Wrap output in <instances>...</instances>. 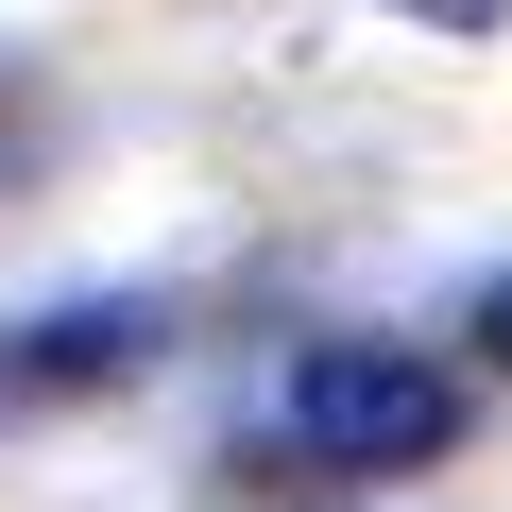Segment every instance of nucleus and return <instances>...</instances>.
<instances>
[{
	"label": "nucleus",
	"instance_id": "1",
	"mask_svg": "<svg viewBox=\"0 0 512 512\" xmlns=\"http://www.w3.org/2000/svg\"><path fill=\"white\" fill-rule=\"evenodd\" d=\"M274 444L325 461V478H410V461L461 444V393H444L410 342H308V359L274 376Z\"/></svg>",
	"mask_w": 512,
	"mask_h": 512
},
{
	"label": "nucleus",
	"instance_id": "2",
	"mask_svg": "<svg viewBox=\"0 0 512 512\" xmlns=\"http://www.w3.org/2000/svg\"><path fill=\"white\" fill-rule=\"evenodd\" d=\"M154 359V308H69V325H35V342H0V376L18 393H69V376H137Z\"/></svg>",
	"mask_w": 512,
	"mask_h": 512
},
{
	"label": "nucleus",
	"instance_id": "3",
	"mask_svg": "<svg viewBox=\"0 0 512 512\" xmlns=\"http://www.w3.org/2000/svg\"><path fill=\"white\" fill-rule=\"evenodd\" d=\"M393 18H427V35H495V0H393Z\"/></svg>",
	"mask_w": 512,
	"mask_h": 512
},
{
	"label": "nucleus",
	"instance_id": "4",
	"mask_svg": "<svg viewBox=\"0 0 512 512\" xmlns=\"http://www.w3.org/2000/svg\"><path fill=\"white\" fill-rule=\"evenodd\" d=\"M478 359H512V274H495V291H478Z\"/></svg>",
	"mask_w": 512,
	"mask_h": 512
}]
</instances>
